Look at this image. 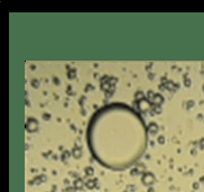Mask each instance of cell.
<instances>
[{
  "label": "cell",
  "instance_id": "2",
  "mask_svg": "<svg viewBox=\"0 0 204 192\" xmlns=\"http://www.w3.org/2000/svg\"><path fill=\"white\" fill-rule=\"evenodd\" d=\"M149 101L146 100V99H141V100H139V109H141V110H148L149 109Z\"/></svg>",
  "mask_w": 204,
  "mask_h": 192
},
{
  "label": "cell",
  "instance_id": "3",
  "mask_svg": "<svg viewBox=\"0 0 204 192\" xmlns=\"http://www.w3.org/2000/svg\"><path fill=\"white\" fill-rule=\"evenodd\" d=\"M162 101H163V98H162L159 94H156L155 97H154V102H155L156 105H159Z\"/></svg>",
  "mask_w": 204,
  "mask_h": 192
},
{
  "label": "cell",
  "instance_id": "4",
  "mask_svg": "<svg viewBox=\"0 0 204 192\" xmlns=\"http://www.w3.org/2000/svg\"><path fill=\"white\" fill-rule=\"evenodd\" d=\"M157 129H158V128H157V125H156V124H150L151 133H154V134H155V133H157Z\"/></svg>",
  "mask_w": 204,
  "mask_h": 192
},
{
  "label": "cell",
  "instance_id": "1",
  "mask_svg": "<svg viewBox=\"0 0 204 192\" xmlns=\"http://www.w3.org/2000/svg\"><path fill=\"white\" fill-rule=\"evenodd\" d=\"M37 125L38 124L36 123V120H34V119H29L28 121H27V131H36V128H37Z\"/></svg>",
  "mask_w": 204,
  "mask_h": 192
},
{
  "label": "cell",
  "instance_id": "6",
  "mask_svg": "<svg viewBox=\"0 0 204 192\" xmlns=\"http://www.w3.org/2000/svg\"><path fill=\"white\" fill-rule=\"evenodd\" d=\"M203 90H204V87H203Z\"/></svg>",
  "mask_w": 204,
  "mask_h": 192
},
{
  "label": "cell",
  "instance_id": "5",
  "mask_svg": "<svg viewBox=\"0 0 204 192\" xmlns=\"http://www.w3.org/2000/svg\"><path fill=\"white\" fill-rule=\"evenodd\" d=\"M159 143H164V137H159Z\"/></svg>",
  "mask_w": 204,
  "mask_h": 192
}]
</instances>
